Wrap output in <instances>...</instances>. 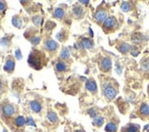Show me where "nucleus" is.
Wrapping results in <instances>:
<instances>
[{
  "label": "nucleus",
  "mask_w": 149,
  "mask_h": 132,
  "mask_svg": "<svg viewBox=\"0 0 149 132\" xmlns=\"http://www.w3.org/2000/svg\"><path fill=\"white\" fill-rule=\"evenodd\" d=\"M0 114L2 119L8 123V120L15 117V115L17 114V107L14 104L5 101L0 105Z\"/></svg>",
  "instance_id": "obj_1"
},
{
  "label": "nucleus",
  "mask_w": 149,
  "mask_h": 132,
  "mask_svg": "<svg viewBox=\"0 0 149 132\" xmlns=\"http://www.w3.org/2000/svg\"><path fill=\"white\" fill-rule=\"evenodd\" d=\"M44 61H46V58H45V55L42 52L37 50H33L30 52V54L29 56L28 62L30 67L40 70L44 65V62H43Z\"/></svg>",
  "instance_id": "obj_2"
},
{
  "label": "nucleus",
  "mask_w": 149,
  "mask_h": 132,
  "mask_svg": "<svg viewBox=\"0 0 149 132\" xmlns=\"http://www.w3.org/2000/svg\"><path fill=\"white\" fill-rule=\"evenodd\" d=\"M117 95V90L114 88V86L111 84H106L104 86L102 87V95L107 101H112L115 98Z\"/></svg>",
  "instance_id": "obj_3"
},
{
  "label": "nucleus",
  "mask_w": 149,
  "mask_h": 132,
  "mask_svg": "<svg viewBox=\"0 0 149 132\" xmlns=\"http://www.w3.org/2000/svg\"><path fill=\"white\" fill-rule=\"evenodd\" d=\"M116 25H117L116 18L113 16H110V17H107L105 20L103 21L102 28L104 30H110V29H113Z\"/></svg>",
  "instance_id": "obj_4"
},
{
  "label": "nucleus",
  "mask_w": 149,
  "mask_h": 132,
  "mask_svg": "<svg viewBox=\"0 0 149 132\" xmlns=\"http://www.w3.org/2000/svg\"><path fill=\"white\" fill-rule=\"evenodd\" d=\"M44 47L49 51H55L59 48V44L52 39H47L44 42Z\"/></svg>",
  "instance_id": "obj_5"
},
{
  "label": "nucleus",
  "mask_w": 149,
  "mask_h": 132,
  "mask_svg": "<svg viewBox=\"0 0 149 132\" xmlns=\"http://www.w3.org/2000/svg\"><path fill=\"white\" fill-rule=\"evenodd\" d=\"M15 69V60L14 58L12 56H8L6 58V63L4 65V71H6V72H8V74H11L13 72Z\"/></svg>",
  "instance_id": "obj_6"
},
{
  "label": "nucleus",
  "mask_w": 149,
  "mask_h": 132,
  "mask_svg": "<svg viewBox=\"0 0 149 132\" xmlns=\"http://www.w3.org/2000/svg\"><path fill=\"white\" fill-rule=\"evenodd\" d=\"M93 18L97 23H101L104 21L107 18V12L104 9H98L93 15Z\"/></svg>",
  "instance_id": "obj_7"
},
{
  "label": "nucleus",
  "mask_w": 149,
  "mask_h": 132,
  "mask_svg": "<svg viewBox=\"0 0 149 132\" xmlns=\"http://www.w3.org/2000/svg\"><path fill=\"white\" fill-rule=\"evenodd\" d=\"M100 69L102 72H109L112 69V60L108 57L103 58L100 63Z\"/></svg>",
  "instance_id": "obj_8"
},
{
  "label": "nucleus",
  "mask_w": 149,
  "mask_h": 132,
  "mask_svg": "<svg viewBox=\"0 0 149 132\" xmlns=\"http://www.w3.org/2000/svg\"><path fill=\"white\" fill-rule=\"evenodd\" d=\"M85 87L90 92V93L93 94V95H95L97 93V91H98L97 84H96V82L93 80V79H89V80L85 84Z\"/></svg>",
  "instance_id": "obj_9"
},
{
  "label": "nucleus",
  "mask_w": 149,
  "mask_h": 132,
  "mask_svg": "<svg viewBox=\"0 0 149 132\" xmlns=\"http://www.w3.org/2000/svg\"><path fill=\"white\" fill-rule=\"evenodd\" d=\"M29 107L31 111H33L36 114H40L42 111V104L38 100H32L29 102Z\"/></svg>",
  "instance_id": "obj_10"
},
{
  "label": "nucleus",
  "mask_w": 149,
  "mask_h": 132,
  "mask_svg": "<svg viewBox=\"0 0 149 132\" xmlns=\"http://www.w3.org/2000/svg\"><path fill=\"white\" fill-rule=\"evenodd\" d=\"M13 125L17 128H21L26 125V118L23 116H17L13 118Z\"/></svg>",
  "instance_id": "obj_11"
},
{
  "label": "nucleus",
  "mask_w": 149,
  "mask_h": 132,
  "mask_svg": "<svg viewBox=\"0 0 149 132\" xmlns=\"http://www.w3.org/2000/svg\"><path fill=\"white\" fill-rule=\"evenodd\" d=\"M80 47L82 49H92L93 47V41L90 38H82L80 42Z\"/></svg>",
  "instance_id": "obj_12"
},
{
  "label": "nucleus",
  "mask_w": 149,
  "mask_h": 132,
  "mask_svg": "<svg viewBox=\"0 0 149 132\" xmlns=\"http://www.w3.org/2000/svg\"><path fill=\"white\" fill-rule=\"evenodd\" d=\"M72 13H73V15L76 17V18H81L84 15V9L81 6H79L78 4H76L73 6Z\"/></svg>",
  "instance_id": "obj_13"
},
{
  "label": "nucleus",
  "mask_w": 149,
  "mask_h": 132,
  "mask_svg": "<svg viewBox=\"0 0 149 132\" xmlns=\"http://www.w3.org/2000/svg\"><path fill=\"white\" fill-rule=\"evenodd\" d=\"M47 119H48V121H49L50 123H52V124H56V123L59 122V117H58L57 114L55 113L54 111H52V110L48 111V113H47Z\"/></svg>",
  "instance_id": "obj_14"
},
{
  "label": "nucleus",
  "mask_w": 149,
  "mask_h": 132,
  "mask_svg": "<svg viewBox=\"0 0 149 132\" xmlns=\"http://www.w3.org/2000/svg\"><path fill=\"white\" fill-rule=\"evenodd\" d=\"M55 69L59 72H64L68 70V65L63 61H58L55 64Z\"/></svg>",
  "instance_id": "obj_15"
},
{
  "label": "nucleus",
  "mask_w": 149,
  "mask_h": 132,
  "mask_svg": "<svg viewBox=\"0 0 149 132\" xmlns=\"http://www.w3.org/2000/svg\"><path fill=\"white\" fill-rule=\"evenodd\" d=\"M139 114L141 117H149V105H147L146 103L142 104L139 108Z\"/></svg>",
  "instance_id": "obj_16"
},
{
  "label": "nucleus",
  "mask_w": 149,
  "mask_h": 132,
  "mask_svg": "<svg viewBox=\"0 0 149 132\" xmlns=\"http://www.w3.org/2000/svg\"><path fill=\"white\" fill-rule=\"evenodd\" d=\"M117 128H118L117 123L113 120L107 122L106 126H105V131L106 132H116L117 131Z\"/></svg>",
  "instance_id": "obj_17"
},
{
  "label": "nucleus",
  "mask_w": 149,
  "mask_h": 132,
  "mask_svg": "<svg viewBox=\"0 0 149 132\" xmlns=\"http://www.w3.org/2000/svg\"><path fill=\"white\" fill-rule=\"evenodd\" d=\"M140 126L137 124H129L125 128H123L122 132H138Z\"/></svg>",
  "instance_id": "obj_18"
},
{
  "label": "nucleus",
  "mask_w": 149,
  "mask_h": 132,
  "mask_svg": "<svg viewBox=\"0 0 149 132\" xmlns=\"http://www.w3.org/2000/svg\"><path fill=\"white\" fill-rule=\"evenodd\" d=\"M92 123H93V126L96 128H101L102 126H103V124H104V117L102 115H100L97 117H95L94 119H93Z\"/></svg>",
  "instance_id": "obj_19"
},
{
  "label": "nucleus",
  "mask_w": 149,
  "mask_h": 132,
  "mask_svg": "<svg viewBox=\"0 0 149 132\" xmlns=\"http://www.w3.org/2000/svg\"><path fill=\"white\" fill-rule=\"evenodd\" d=\"M86 113L89 115V117L91 118H92V120L94 119V118L97 117L98 116H100V112H99V110L97 109L96 107H91V108H89L86 111Z\"/></svg>",
  "instance_id": "obj_20"
},
{
  "label": "nucleus",
  "mask_w": 149,
  "mask_h": 132,
  "mask_svg": "<svg viewBox=\"0 0 149 132\" xmlns=\"http://www.w3.org/2000/svg\"><path fill=\"white\" fill-rule=\"evenodd\" d=\"M12 24H13V26H15L16 28L21 29L23 21H22V19L20 18V17H18L17 15H16V16L13 17V18H12Z\"/></svg>",
  "instance_id": "obj_21"
},
{
  "label": "nucleus",
  "mask_w": 149,
  "mask_h": 132,
  "mask_svg": "<svg viewBox=\"0 0 149 132\" xmlns=\"http://www.w3.org/2000/svg\"><path fill=\"white\" fill-rule=\"evenodd\" d=\"M61 58L62 60H69L70 56V51L68 47H63L61 51V54H60Z\"/></svg>",
  "instance_id": "obj_22"
},
{
  "label": "nucleus",
  "mask_w": 149,
  "mask_h": 132,
  "mask_svg": "<svg viewBox=\"0 0 149 132\" xmlns=\"http://www.w3.org/2000/svg\"><path fill=\"white\" fill-rule=\"evenodd\" d=\"M131 45H129L128 43H122L118 47V50L122 53H127V52L131 51Z\"/></svg>",
  "instance_id": "obj_23"
},
{
  "label": "nucleus",
  "mask_w": 149,
  "mask_h": 132,
  "mask_svg": "<svg viewBox=\"0 0 149 132\" xmlns=\"http://www.w3.org/2000/svg\"><path fill=\"white\" fill-rule=\"evenodd\" d=\"M53 15L57 18H64V16H65V10L61 8H57L54 10Z\"/></svg>",
  "instance_id": "obj_24"
},
{
  "label": "nucleus",
  "mask_w": 149,
  "mask_h": 132,
  "mask_svg": "<svg viewBox=\"0 0 149 132\" xmlns=\"http://www.w3.org/2000/svg\"><path fill=\"white\" fill-rule=\"evenodd\" d=\"M29 41L32 43V45H34V46L38 45V43L40 42V36L32 35V36H30V37L29 38Z\"/></svg>",
  "instance_id": "obj_25"
},
{
  "label": "nucleus",
  "mask_w": 149,
  "mask_h": 132,
  "mask_svg": "<svg viewBox=\"0 0 149 132\" xmlns=\"http://www.w3.org/2000/svg\"><path fill=\"white\" fill-rule=\"evenodd\" d=\"M42 20H43V18L40 15H36V16H33V18H32V22H33L36 26L41 25Z\"/></svg>",
  "instance_id": "obj_26"
},
{
  "label": "nucleus",
  "mask_w": 149,
  "mask_h": 132,
  "mask_svg": "<svg viewBox=\"0 0 149 132\" xmlns=\"http://www.w3.org/2000/svg\"><path fill=\"white\" fill-rule=\"evenodd\" d=\"M65 29H61L60 32H58L57 33V35H56V38H57V39H59V41H63L64 39H66V34L65 33Z\"/></svg>",
  "instance_id": "obj_27"
},
{
  "label": "nucleus",
  "mask_w": 149,
  "mask_h": 132,
  "mask_svg": "<svg viewBox=\"0 0 149 132\" xmlns=\"http://www.w3.org/2000/svg\"><path fill=\"white\" fill-rule=\"evenodd\" d=\"M121 9L124 12H128L129 10L131 9V4L129 2H123L121 4Z\"/></svg>",
  "instance_id": "obj_28"
},
{
  "label": "nucleus",
  "mask_w": 149,
  "mask_h": 132,
  "mask_svg": "<svg viewBox=\"0 0 149 132\" xmlns=\"http://www.w3.org/2000/svg\"><path fill=\"white\" fill-rule=\"evenodd\" d=\"M143 36H142L141 34H134V35H133V38H132V41H134V42H135V43H139V42H141L142 41H143Z\"/></svg>",
  "instance_id": "obj_29"
},
{
  "label": "nucleus",
  "mask_w": 149,
  "mask_h": 132,
  "mask_svg": "<svg viewBox=\"0 0 149 132\" xmlns=\"http://www.w3.org/2000/svg\"><path fill=\"white\" fill-rule=\"evenodd\" d=\"M26 125H27V126L36 127V123H35V121L33 120V118L30 117H29L26 118Z\"/></svg>",
  "instance_id": "obj_30"
},
{
  "label": "nucleus",
  "mask_w": 149,
  "mask_h": 132,
  "mask_svg": "<svg viewBox=\"0 0 149 132\" xmlns=\"http://www.w3.org/2000/svg\"><path fill=\"white\" fill-rule=\"evenodd\" d=\"M8 44H9V39H8V37H4L0 39V45L1 46L6 47V46H8Z\"/></svg>",
  "instance_id": "obj_31"
},
{
  "label": "nucleus",
  "mask_w": 149,
  "mask_h": 132,
  "mask_svg": "<svg viewBox=\"0 0 149 132\" xmlns=\"http://www.w3.org/2000/svg\"><path fill=\"white\" fill-rule=\"evenodd\" d=\"M142 67L144 70H149V59H146L142 62Z\"/></svg>",
  "instance_id": "obj_32"
},
{
  "label": "nucleus",
  "mask_w": 149,
  "mask_h": 132,
  "mask_svg": "<svg viewBox=\"0 0 149 132\" xmlns=\"http://www.w3.org/2000/svg\"><path fill=\"white\" fill-rule=\"evenodd\" d=\"M15 55H16V58H17V60H21V59L23 58V56H22V53H21V51H20V49H17V50H16Z\"/></svg>",
  "instance_id": "obj_33"
},
{
  "label": "nucleus",
  "mask_w": 149,
  "mask_h": 132,
  "mask_svg": "<svg viewBox=\"0 0 149 132\" xmlns=\"http://www.w3.org/2000/svg\"><path fill=\"white\" fill-rule=\"evenodd\" d=\"M55 27V23H53V22H51V21H49L47 24H46V29H52L53 28Z\"/></svg>",
  "instance_id": "obj_34"
},
{
  "label": "nucleus",
  "mask_w": 149,
  "mask_h": 132,
  "mask_svg": "<svg viewBox=\"0 0 149 132\" xmlns=\"http://www.w3.org/2000/svg\"><path fill=\"white\" fill-rule=\"evenodd\" d=\"M6 8V4L3 1H0V11H4Z\"/></svg>",
  "instance_id": "obj_35"
},
{
  "label": "nucleus",
  "mask_w": 149,
  "mask_h": 132,
  "mask_svg": "<svg viewBox=\"0 0 149 132\" xmlns=\"http://www.w3.org/2000/svg\"><path fill=\"white\" fill-rule=\"evenodd\" d=\"M72 132H85V130H83V128H76L72 129Z\"/></svg>",
  "instance_id": "obj_36"
},
{
  "label": "nucleus",
  "mask_w": 149,
  "mask_h": 132,
  "mask_svg": "<svg viewBox=\"0 0 149 132\" xmlns=\"http://www.w3.org/2000/svg\"><path fill=\"white\" fill-rule=\"evenodd\" d=\"M3 83H2V81L0 80V95L2 94V92H3Z\"/></svg>",
  "instance_id": "obj_37"
},
{
  "label": "nucleus",
  "mask_w": 149,
  "mask_h": 132,
  "mask_svg": "<svg viewBox=\"0 0 149 132\" xmlns=\"http://www.w3.org/2000/svg\"><path fill=\"white\" fill-rule=\"evenodd\" d=\"M80 4H82V5H87V4H89V1H84V0H81V1H80Z\"/></svg>",
  "instance_id": "obj_38"
}]
</instances>
